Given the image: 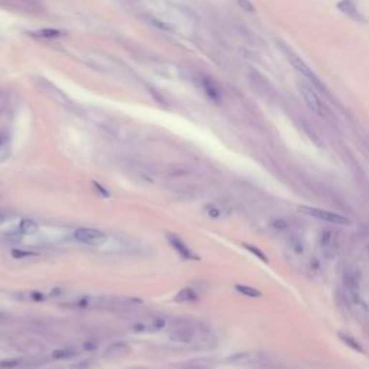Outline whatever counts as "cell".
I'll return each mask as SVG.
<instances>
[{
    "mask_svg": "<svg viewBox=\"0 0 369 369\" xmlns=\"http://www.w3.org/2000/svg\"><path fill=\"white\" fill-rule=\"evenodd\" d=\"M299 211H302L303 214L310 215L313 218H317L320 221L329 222V224H335V225H349L351 221L349 218L340 215V214H335L332 211L327 209H320V208H311V206H300Z\"/></svg>",
    "mask_w": 369,
    "mask_h": 369,
    "instance_id": "cell-5",
    "label": "cell"
},
{
    "mask_svg": "<svg viewBox=\"0 0 369 369\" xmlns=\"http://www.w3.org/2000/svg\"><path fill=\"white\" fill-rule=\"evenodd\" d=\"M246 81L251 87V90L262 100L273 101L276 98V90L271 85V82L257 69H249L246 72Z\"/></svg>",
    "mask_w": 369,
    "mask_h": 369,
    "instance_id": "cell-4",
    "label": "cell"
},
{
    "mask_svg": "<svg viewBox=\"0 0 369 369\" xmlns=\"http://www.w3.org/2000/svg\"><path fill=\"white\" fill-rule=\"evenodd\" d=\"M3 143H4V134H3V133H0V146H1Z\"/></svg>",
    "mask_w": 369,
    "mask_h": 369,
    "instance_id": "cell-29",
    "label": "cell"
},
{
    "mask_svg": "<svg viewBox=\"0 0 369 369\" xmlns=\"http://www.w3.org/2000/svg\"><path fill=\"white\" fill-rule=\"evenodd\" d=\"M181 369H212L214 368V361L208 359V358H196V359H190L187 362H184Z\"/></svg>",
    "mask_w": 369,
    "mask_h": 369,
    "instance_id": "cell-14",
    "label": "cell"
},
{
    "mask_svg": "<svg viewBox=\"0 0 369 369\" xmlns=\"http://www.w3.org/2000/svg\"><path fill=\"white\" fill-rule=\"evenodd\" d=\"M237 3H238V6L246 12V13H254L255 12V6L252 4V1L251 0H237Z\"/></svg>",
    "mask_w": 369,
    "mask_h": 369,
    "instance_id": "cell-25",
    "label": "cell"
},
{
    "mask_svg": "<svg viewBox=\"0 0 369 369\" xmlns=\"http://www.w3.org/2000/svg\"><path fill=\"white\" fill-rule=\"evenodd\" d=\"M338 336H339V339L346 345V346H349L352 351H355V352H359V354H364L365 351H364V348H362V345L354 338V336H351L349 333H345V332H339L338 333Z\"/></svg>",
    "mask_w": 369,
    "mask_h": 369,
    "instance_id": "cell-16",
    "label": "cell"
},
{
    "mask_svg": "<svg viewBox=\"0 0 369 369\" xmlns=\"http://www.w3.org/2000/svg\"><path fill=\"white\" fill-rule=\"evenodd\" d=\"M208 215H209L211 218H219V216H221V211L216 209V208H209V209H208Z\"/></svg>",
    "mask_w": 369,
    "mask_h": 369,
    "instance_id": "cell-26",
    "label": "cell"
},
{
    "mask_svg": "<svg viewBox=\"0 0 369 369\" xmlns=\"http://www.w3.org/2000/svg\"><path fill=\"white\" fill-rule=\"evenodd\" d=\"M77 355V351L75 349H71V348H60V349H55L52 352V359L55 361H63V359H69L72 356Z\"/></svg>",
    "mask_w": 369,
    "mask_h": 369,
    "instance_id": "cell-19",
    "label": "cell"
},
{
    "mask_svg": "<svg viewBox=\"0 0 369 369\" xmlns=\"http://www.w3.org/2000/svg\"><path fill=\"white\" fill-rule=\"evenodd\" d=\"M36 254L35 252H31V251H23V249H12V257L13 258H17V260H22V258H28V257H35Z\"/></svg>",
    "mask_w": 369,
    "mask_h": 369,
    "instance_id": "cell-24",
    "label": "cell"
},
{
    "mask_svg": "<svg viewBox=\"0 0 369 369\" xmlns=\"http://www.w3.org/2000/svg\"><path fill=\"white\" fill-rule=\"evenodd\" d=\"M23 362L22 358H10V359H4L0 361V369H15L20 367Z\"/></svg>",
    "mask_w": 369,
    "mask_h": 369,
    "instance_id": "cell-22",
    "label": "cell"
},
{
    "mask_svg": "<svg viewBox=\"0 0 369 369\" xmlns=\"http://www.w3.org/2000/svg\"><path fill=\"white\" fill-rule=\"evenodd\" d=\"M31 297L33 299V300H36V302H39V300H44V293H39V292H33V293H31Z\"/></svg>",
    "mask_w": 369,
    "mask_h": 369,
    "instance_id": "cell-27",
    "label": "cell"
},
{
    "mask_svg": "<svg viewBox=\"0 0 369 369\" xmlns=\"http://www.w3.org/2000/svg\"><path fill=\"white\" fill-rule=\"evenodd\" d=\"M3 317H4V313H1V311H0V319H3Z\"/></svg>",
    "mask_w": 369,
    "mask_h": 369,
    "instance_id": "cell-31",
    "label": "cell"
},
{
    "mask_svg": "<svg viewBox=\"0 0 369 369\" xmlns=\"http://www.w3.org/2000/svg\"><path fill=\"white\" fill-rule=\"evenodd\" d=\"M289 246L296 252V254H303L305 252V241L297 237V235H292L289 240Z\"/></svg>",
    "mask_w": 369,
    "mask_h": 369,
    "instance_id": "cell-21",
    "label": "cell"
},
{
    "mask_svg": "<svg viewBox=\"0 0 369 369\" xmlns=\"http://www.w3.org/2000/svg\"><path fill=\"white\" fill-rule=\"evenodd\" d=\"M240 294L243 296H246V297H252V299H257V297H261V292L254 289V287H249V286H246V284H235L234 287Z\"/></svg>",
    "mask_w": 369,
    "mask_h": 369,
    "instance_id": "cell-20",
    "label": "cell"
},
{
    "mask_svg": "<svg viewBox=\"0 0 369 369\" xmlns=\"http://www.w3.org/2000/svg\"><path fill=\"white\" fill-rule=\"evenodd\" d=\"M39 230V225L32 219H22L19 224V231L25 235H32Z\"/></svg>",
    "mask_w": 369,
    "mask_h": 369,
    "instance_id": "cell-18",
    "label": "cell"
},
{
    "mask_svg": "<svg viewBox=\"0 0 369 369\" xmlns=\"http://www.w3.org/2000/svg\"><path fill=\"white\" fill-rule=\"evenodd\" d=\"M278 44V48H280V51L283 52V55L286 57V60L292 63V66L297 71V72H300L302 75H303V78L305 79H308V82H311V85L313 87H316V88H322V84H320V81H319V78L314 75V72L310 69V66H308L306 62L303 61L289 45H286V44H283V42H277Z\"/></svg>",
    "mask_w": 369,
    "mask_h": 369,
    "instance_id": "cell-2",
    "label": "cell"
},
{
    "mask_svg": "<svg viewBox=\"0 0 369 369\" xmlns=\"http://www.w3.org/2000/svg\"><path fill=\"white\" fill-rule=\"evenodd\" d=\"M74 237L77 241H79L85 246H103L108 240V237L103 231L95 230V228H78V230H75Z\"/></svg>",
    "mask_w": 369,
    "mask_h": 369,
    "instance_id": "cell-7",
    "label": "cell"
},
{
    "mask_svg": "<svg viewBox=\"0 0 369 369\" xmlns=\"http://www.w3.org/2000/svg\"><path fill=\"white\" fill-rule=\"evenodd\" d=\"M33 82H35V87L38 88V91H41L44 95H46L49 100H52V101L57 103L58 106H61V107L69 110V111H74V113L78 111V107L72 103V100H71L65 92H62L57 85H54L52 82H49L48 79L38 77V78H35Z\"/></svg>",
    "mask_w": 369,
    "mask_h": 369,
    "instance_id": "cell-1",
    "label": "cell"
},
{
    "mask_svg": "<svg viewBox=\"0 0 369 369\" xmlns=\"http://www.w3.org/2000/svg\"><path fill=\"white\" fill-rule=\"evenodd\" d=\"M244 246V248H246V251H249L251 254H254L255 257H258L261 261H264V262H267L268 260H267V255L258 248V246H251V244H243Z\"/></svg>",
    "mask_w": 369,
    "mask_h": 369,
    "instance_id": "cell-23",
    "label": "cell"
},
{
    "mask_svg": "<svg viewBox=\"0 0 369 369\" xmlns=\"http://www.w3.org/2000/svg\"><path fill=\"white\" fill-rule=\"evenodd\" d=\"M196 299H198V294L190 287H184L182 290H179L175 296L176 303H190V302H195Z\"/></svg>",
    "mask_w": 369,
    "mask_h": 369,
    "instance_id": "cell-17",
    "label": "cell"
},
{
    "mask_svg": "<svg viewBox=\"0 0 369 369\" xmlns=\"http://www.w3.org/2000/svg\"><path fill=\"white\" fill-rule=\"evenodd\" d=\"M297 90H299L302 98L305 100L306 106H308V108H310L314 114H317V116H320V117H326V116H327V113H329V111H327V107L324 106V103H323L322 98L319 97V94H317V91H316V87H313L308 79L299 81V82H297Z\"/></svg>",
    "mask_w": 369,
    "mask_h": 369,
    "instance_id": "cell-3",
    "label": "cell"
},
{
    "mask_svg": "<svg viewBox=\"0 0 369 369\" xmlns=\"http://www.w3.org/2000/svg\"><path fill=\"white\" fill-rule=\"evenodd\" d=\"M338 9L343 15H346L348 17H351L352 20H356V22H364L365 20L362 13L359 12V9H358V6L355 4L354 0H340L338 3Z\"/></svg>",
    "mask_w": 369,
    "mask_h": 369,
    "instance_id": "cell-10",
    "label": "cell"
},
{
    "mask_svg": "<svg viewBox=\"0 0 369 369\" xmlns=\"http://www.w3.org/2000/svg\"><path fill=\"white\" fill-rule=\"evenodd\" d=\"M170 340L176 342V343H190L193 342L195 339V329L189 324H184V326H179V327H175L170 335H169Z\"/></svg>",
    "mask_w": 369,
    "mask_h": 369,
    "instance_id": "cell-9",
    "label": "cell"
},
{
    "mask_svg": "<svg viewBox=\"0 0 369 369\" xmlns=\"http://www.w3.org/2000/svg\"><path fill=\"white\" fill-rule=\"evenodd\" d=\"M319 248L323 252L324 257L333 258L338 254L339 249V238L338 232L332 228H324L319 235Z\"/></svg>",
    "mask_w": 369,
    "mask_h": 369,
    "instance_id": "cell-6",
    "label": "cell"
},
{
    "mask_svg": "<svg viewBox=\"0 0 369 369\" xmlns=\"http://www.w3.org/2000/svg\"><path fill=\"white\" fill-rule=\"evenodd\" d=\"M168 241H169V244L172 246V248L184 258V260H192V258H196L195 255H193V252H192V249L189 248V246L184 244V241L179 238V237H176V235H168Z\"/></svg>",
    "mask_w": 369,
    "mask_h": 369,
    "instance_id": "cell-12",
    "label": "cell"
},
{
    "mask_svg": "<svg viewBox=\"0 0 369 369\" xmlns=\"http://www.w3.org/2000/svg\"><path fill=\"white\" fill-rule=\"evenodd\" d=\"M258 359V355L255 352H238L228 358V362L232 365H246L251 362H255Z\"/></svg>",
    "mask_w": 369,
    "mask_h": 369,
    "instance_id": "cell-13",
    "label": "cell"
},
{
    "mask_svg": "<svg viewBox=\"0 0 369 369\" xmlns=\"http://www.w3.org/2000/svg\"><path fill=\"white\" fill-rule=\"evenodd\" d=\"M199 84L209 100H212L214 103H218V104L222 101V91H221L219 85L212 78L202 75V77H199Z\"/></svg>",
    "mask_w": 369,
    "mask_h": 369,
    "instance_id": "cell-8",
    "label": "cell"
},
{
    "mask_svg": "<svg viewBox=\"0 0 369 369\" xmlns=\"http://www.w3.org/2000/svg\"><path fill=\"white\" fill-rule=\"evenodd\" d=\"M4 221H6V218H4V215H1V214H0V225H1V224H3V222H4Z\"/></svg>",
    "mask_w": 369,
    "mask_h": 369,
    "instance_id": "cell-30",
    "label": "cell"
},
{
    "mask_svg": "<svg viewBox=\"0 0 369 369\" xmlns=\"http://www.w3.org/2000/svg\"><path fill=\"white\" fill-rule=\"evenodd\" d=\"M31 36L33 38H41V39H57L65 36V33L58 29H51V28H45V29H39L35 32H31Z\"/></svg>",
    "mask_w": 369,
    "mask_h": 369,
    "instance_id": "cell-15",
    "label": "cell"
},
{
    "mask_svg": "<svg viewBox=\"0 0 369 369\" xmlns=\"http://www.w3.org/2000/svg\"><path fill=\"white\" fill-rule=\"evenodd\" d=\"M94 187L97 189V192H100V193H101V195H104V196H108V195H110L108 192H106V189H104L101 184H95V182H94Z\"/></svg>",
    "mask_w": 369,
    "mask_h": 369,
    "instance_id": "cell-28",
    "label": "cell"
},
{
    "mask_svg": "<svg viewBox=\"0 0 369 369\" xmlns=\"http://www.w3.org/2000/svg\"><path fill=\"white\" fill-rule=\"evenodd\" d=\"M128 352H130V346L125 342H114L106 348L103 356L106 359H119V358L128 355Z\"/></svg>",
    "mask_w": 369,
    "mask_h": 369,
    "instance_id": "cell-11",
    "label": "cell"
}]
</instances>
